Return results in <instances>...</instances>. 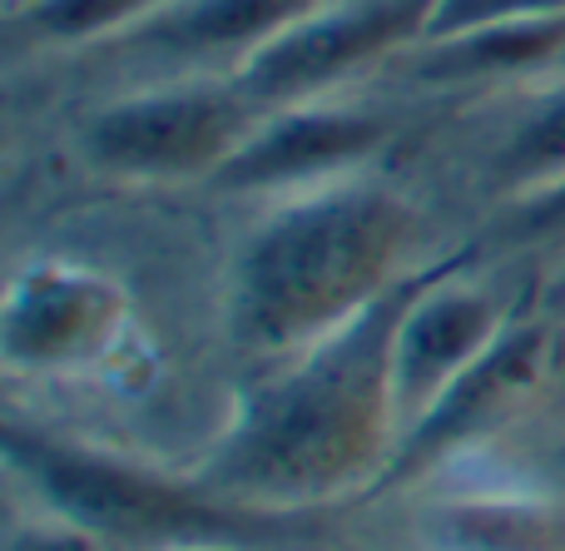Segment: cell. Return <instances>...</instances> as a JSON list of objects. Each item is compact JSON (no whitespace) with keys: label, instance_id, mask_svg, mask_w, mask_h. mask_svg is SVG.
<instances>
[{"label":"cell","instance_id":"1","mask_svg":"<svg viewBox=\"0 0 565 551\" xmlns=\"http://www.w3.org/2000/svg\"><path fill=\"white\" fill-rule=\"evenodd\" d=\"M427 274L402 278L338 333L288 353L238 393L234 417L194 467L199 492L244 512H308L377 487L397 453L392 333Z\"/></svg>","mask_w":565,"mask_h":551},{"label":"cell","instance_id":"2","mask_svg":"<svg viewBox=\"0 0 565 551\" xmlns=\"http://www.w3.org/2000/svg\"><path fill=\"white\" fill-rule=\"evenodd\" d=\"M422 219L367 179H332L282 199L244 239L228 274V328L258 358H288L338 333L412 278Z\"/></svg>","mask_w":565,"mask_h":551},{"label":"cell","instance_id":"3","mask_svg":"<svg viewBox=\"0 0 565 551\" xmlns=\"http://www.w3.org/2000/svg\"><path fill=\"white\" fill-rule=\"evenodd\" d=\"M6 463L35 502L60 527H75L89 542L129 547H238L268 532V522L244 507L214 502L199 483H179L129 457L99 453L85 443H60L50 433L6 427Z\"/></svg>","mask_w":565,"mask_h":551},{"label":"cell","instance_id":"4","mask_svg":"<svg viewBox=\"0 0 565 551\" xmlns=\"http://www.w3.org/2000/svg\"><path fill=\"white\" fill-rule=\"evenodd\" d=\"M258 119L264 115L238 95L228 75L184 80L95 109L79 129V149L89 169L129 184H214Z\"/></svg>","mask_w":565,"mask_h":551},{"label":"cell","instance_id":"5","mask_svg":"<svg viewBox=\"0 0 565 551\" xmlns=\"http://www.w3.org/2000/svg\"><path fill=\"white\" fill-rule=\"evenodd\" d=\"M431 10L437 0H322L228 70V80L258 115L332 99L352 75L417 50L431 30Z\"/></svg>","mask_w":565,"mask_h":551},{"label":"cell","instance_id":"6","mask_svg":"<svg viewBox=\"0 0 565 551\" xmlns=\"http://www.w3.org/2000/svg\"><path fill=\"white\" fill-rule=\"evenodd\" d=\"M561 368V333L546 318H511V328L431 403V413L412 427L397 443L387 473L377 477V492L387 487H407L422 473L441 467L447 457L467 453V447L497 437L501 427H511L526 407H536V398L546 393V383Z\"/></svg>","mask_w":565,"mask_h":551},{"label":"cell","instance_id":"7","mask_svg":"<svg viewBox=\"0 0 565 551\" xmlns=\"http://www.w3.org/2000/svg\"><path fill=\"white\" fill-rule=\"evenodd\" d=\"M135 304L119 278L99 268L40 264L20 268L0 304V363L20 378H55L99 363L125 338Z\"/></svg>","mask_w":565,"mask_h":551},{"label":"cell","instance_id":"8","mask_svg":"<svg viewBox=\"0 0 565 551\" xmlns=\"http://www.w3.org/2000/svg\"><path fill=\"white\" fill-rule=\"evenodd\" d=\"M511 328L501 298L481 284H461L457 258L422 278L392 333V407L397 443L431 413L441 393Z\"/></svg>","mask_w":565,"mask_h":551},{"label":"cell","instance_id":"9","mask_svg":"<svg viewBox=\"0 0 565 551\" xmlns=\"http://www.w3.org/2000/svg\"><path fill=\"white\" fill-rule=\"evenodd\" d=\"M392 139V119L377 109H352L332 99L268 109L254 135L214 174L228 194H302L342 179Z\"/></svg>","mask_w":565,"mask_h":551},{"label":"cell","instance_id":"10","mask_svg":"<svg viewBox=\"0 0 565 551\" xmlns=\"http://www.w3.org/2000/svg\"><path fill=\"white\" fill-rule=\"evenodd\" d=\"M322 0H179L149 25L129 30L139 55L174 60V65H244L258 45L288 30L298 15Z\"/></svg>","mask_w":565,"mask_h":551},{"label":"cell","instance_id":"11","mask_svg":"<svg viewBox=\"0 0 565 551\" xmlns=\"http://www.w3.org/2000/svg\"><path fill=\"white\" fill-rule=\"evenodd\" d=\"M565 65V10L507 15L407 50V75L427 85H491Z\"/></svg>","mask_w":565,"mask_h":551},{"label":"cell","instance_id":"12","mask_svg":"<svg viewBox=\"0 0 565 551\" xmlns=\"http://www.w3.org/2000/svg\"><path fill=\"white\" fill-rule=\"evenodd\" d=\"M422 532L431 551H565V517L526 497H451Z\"/></svg>","mask_w":565,"mask_h":551},{"label":"cell","instance_id":"13","mask_svg":"<svg viewBox=\"0 0 565 551\" xmlns=\"http://www.w3.org/2000/svg\"><path fill=\"white\" fill-rule=\"evenodd\" d=\"M179 0H20L10 25L50 45H85V40H125L129 30L149 25Z\"/></svg>","mask_w":565,"mask_h":551},{"label":"cell","instance_id":"14","mask_svg":"<svg viewBox=\"0 0 565 551\" xmlns=\"http://www.w3.org/2000/svg\"><path fill=\"white\" fill-rule=\"evenodd\" d=\"M491 179L507 199H526L536 189L565 179V85L546 89L536 109L521 119V129L497 149Z\"/></svg>","mask_w":565,"mask_h":551},{"label":"cell","instance_id":"15","mask_svg":"<svg viewBox=\"0 0 565 551\" xmlns=\"http://www.w3.org/2000/svg\"><path fill=\"white\" fill-rule=\"evenodd\" d=\"M551 10H565V0H437L427 40L457 35L467 25H487V20H507V15H551Z\"/></svg>","mask_w":565,"mask_h":551},{"label":"cell","instance_id":"16","mask_svg":"<svg viewBox=\"0 0 565 551\" xmlns=\"http://www.w3.org/2000/svg\"><path fill=\"white\" fill-rule=\"evenodd\" d=\"M561 239L565 234V179L536 189V194L516 199V214H511V239Z\"/></svg>","mask_w":565,"mask_h":551},{"label":"cell","instance_id":"17","mask_svg":"<svg viewBox=\"0 0 565 551\" xmlns=\"http://www.w3.org/2000/svg\"><path fill=\"white\" fill-rule=\"evenodd\" d=\"M164 551H234V547H164Z\"/></svg>","mask_w":565,"mask_h":551},{"label":"cell","instance_id":"18","mask_svg":"<svg viewBox=\"0 0 565 551\" xmlns=\"http://www.w3.org/2000/svg\"><path fill=\"white\" fill-rule=\"evenodd\" d=\"M6 6H20V0H6Z\"/></svg>","mask_w":565,"mask_h":551},{"label":"cell","instance_id":"19","mask_svg":"<svg viewBox=\"0 0 565 551\" xmlns=\"http://www.w3.org/2000/svg\"><path fill=\"white\" fill-rule=\"evenodd\" d=\"M561 457H565V447H561Z\"/></svg>","mask_w":565,"mask_h":551}]
</instances>
